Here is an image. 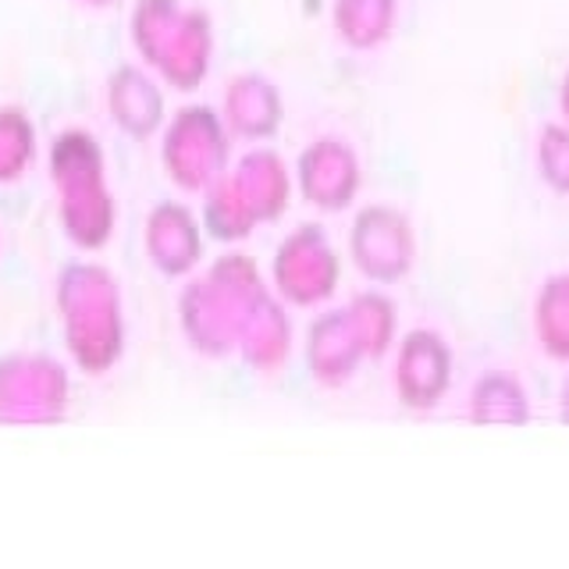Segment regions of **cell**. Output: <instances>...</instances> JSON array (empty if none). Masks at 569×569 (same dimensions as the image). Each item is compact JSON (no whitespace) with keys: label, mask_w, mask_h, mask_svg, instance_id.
<instances>
[{"label":"cell","mask_w":569,"mask_h":569,"mask_svg":"<svg viewBox=\"0 0 569 569\" xmlns=\"http://www.w3.org/2000/svg\"><path fill=\"white\" fill-rule=\"evenodd\" d=\"M53 307L61 320V342L76 370L86 378L111 373L129 342L121 281L100 260H71L53 281Z\"/></svg>","instance_id":"obj_1"},{"label":"cell","mask_w":569,"mask_h":569,"mask_svg":"<svg viewBox=\"0 0 569 569\" xmlns=\"http://www.w3.org/2000/svg\"><path fill=\"white\" fill-rule=\"evenodd\" d=\"M47 174L58 196V221L79 253H100L118 231V196L107 178L103 142L71 124L50 139Z\"/></svg>","instance_id":"obj_2"},{"label":"cell","mask_w":569,"mask_h":569,"mask_svg":"<svg viewBox=\"0 0 569 569\" xmlns=\"http://www.w3.org/2000/svg\"><path fill=\"white\" fill-rule=\"evenodd\" d=\"M271 289L253 257L224 253L186 278L178 292V331L182 342L203 360H228L236 356L242 313Z\"/></svg>","instance_id":"obj_3"},{"label":"cell","mask_w":569,"mask_h":569,"mask_svg":"<svg viewBox=\"0 0 569 569\" xmlns=\"http://www.w3.org/2000/svg\"><path fill=\"white\" fill-rule=\"evenodd\" d=\"M129 36L142 64L153 68L164 86L192 93L207 82L218 36L203 8H192L186 0H136Z\"/></svg>","instance_id":"obj_4"},{"label":"cell","mask_w":569,"mask_h":569,"mask_svg":"<svg viewBox=\"0 0 569 569\" xmlns=\"http://www.w3.org/2000/svg\"><path fill=\"white\" fill-rule=\"evenodd\" d=\"M231 142L218 107L186 103L160 129V164L178 189L200 196L231 171Z\"/></svg>","instance_id":"obj_5"},{"label":"cell","mask_w":569,"mask_h":569,"mask_svg":"<svg viewBox=\"0 0 569 569\" xmlns=\"http://www.w3.org/2000/svg\"><path fill=\"white\" fill-rule=\"evenodd\" d=\"M71 409V373L50 352L0 356V427H53Z\"/></svg>","instance_id":"obj_6"},{"label":"cell","mask_w":569,"mask_h":569,"mask_svg":"<svg viewBox=\"0 0 569 569\" xmlns=\"http://www.w3.org/2000/svg\"><path fill=\"white\" fill-rule=\"evenodd\" d=\"M342 284V253L320 224H299L284 236L271 260V289L292 310H320Z\"/></svg>","instance_id":"obj_7"},{"label":"cell","mask_w":569,"mask_h":569,"mask_svg":"<svg viewBox=\"0 0 569 569\" xmlns=\"http://www.w3.org/2000/svg\"><path fill=\"white\" fill-rule=\"evenodd\" d=\"M349 260L370 284H399L413 274L420 242L413 218L391 203H367L349 224Z\"/></svg>","instance_id":"obj_8"},{"label":"cell","mask_w":569,"mask_h":569,"mask_svg":"<svg viewBox=\"0 0 569 569\" xmlns=\"http://www.w3.org/2000/svg\"><path fill=\"white\" fill-rule=\"evenodd\" d=\"M391 391L413 413H435L456 381L452 342L438 328H409L391 349Z\"/></svg>","instance_id":"obj_9"},{"label":"cell","mask_w":569,"mask_h":569,"mask_svg":"<svg viewBox=\"0 0 569 569\" xmlns=\"http://www.w3.org/2000/svg\"><path fill=\"white\" fill-rule=\"evenodd\" d=\"M292 178H296V192L313 210L342 213L360 200L363 164H360V153H356V147L346 136L328 132L302 147L296 168H292Z\"/></svg>","instance_id":"obj_10"},{"label":"cell","mask_w":569,"mask_h":569,"mask_svg":"<svg viewBox=\"0 0 569 569\" xmlns=\"http://www.w3.org/2000/svg\"><path fill=\"white\" fill-rule=\"evenodd\" d=\"M142 249H147V260L160 278H192L207 257V231L200 210H192L182 200L153 203L147 224H142Z\"/></svg>","instance_id":"obj_11"},{"label":"cell","mask_w":569,"mask_h":569,"mask_svg":"<svg viewBox=\"0 0 569 569\" xmlns=\"http://www.w3.org/2000/svg\"><path fill=\"white\" fill-rule=\"evenodd\" d=\"M103 103L114 129L136 142L160 136L168 124V97L164 82L147 64H121L107 76Z\"/></svg>","instance_id":"obj_12"},{"label":"cell","mask_w":569,"mask_h":569,"mask_svg":"<svg viewBox=\"0 0 569 569\" xmlns=\"http://www.w3.org/2000/svg\"><path fill=\"white\" fill-rule=\"evenodd\" d=\"M302 360L320 388H346L360 373L367 352L349 325L346 307L320 310L310 320L307 338H302Z\"/></svg>","instance_id":"obj_13"},{"label":"cell","mask_w":569,"mask_h":569,"mask_svg":"<svg viewBox=\"0 0 569 569\" xmlns=\"http://www.w3.org/2000/svg\"><path fill=\"white\" fill-rule=\"evenodd\" d=\"M221 118L228 124L231 139L260 147L274 139L284 124V97L271 76L263 71H239L221 93Z\"/></svg>","instance_id":"obj_14"},{"label":"cell","mask_w":569,"mask_h":569,"mask_svg":"<svg viewBox=\"0 0 569 569\" xmlns=\"http://www.w3.org/2000/svg\"><path fill=\"white\" fill-rule=\"evenodd\" d=\"M292 307L274 289H267L253 307L242 313L236 356L253 373H278L292 360L296 349V325Z\"/></svg>","instance_id":"obj_15"},{"label":"cell","mask_w":569,"mask_h":569,"mask_svg":"<svg viewBox=\"0 0 569 569\" xmlns=\"http://www.w3.org/2000/svg\"><path fill=\"white\" fill-rule=\"evenodd\" d=\"M231 186L239 189V196L246 200V207L253 210L257 224H271L278 221L292 203L296 192V178L289 160H284L278 150L271 147H249L239 160H231Z\"/></svg>","instance_id":"obj_16"},{"label":"cell","mask_w":569,"mask_h":569,"mask_svg":"<svg viewBox=\"0 0 569 569\" xmlns=\"http://www.w3.org/2000/svg\"><path fill=\"white\" fill-rule=\"evenodd\" d=\"M467 417L477 427H523L533 417L530 391L509 370H485L470 385Z\"/></svg>","instance_id":"obj_17"},{"label":"cell","mask_w":569,"mask_h":569,"mask_svg":"<svg viewBox=\"0 0 569 569\" xmlns=\"http://www.w3.org/2000/svg\"><path fill=\"white\" fill-rule=\"evenodd\" d=\"M335 36L349 50H378L399 26V0H331Z\"/></svg>","instance_id":"obj_18"},{"label":"cell","mask_w":569,"mask_h":569,"mask_svg":"<svg viewBox=\"0 0 569 569\" xmlns=\"http://www.w3.org/2000/svg\"><path fill=\"white\" fill-rule=\"evenodd\" d=\"M346 313H349V325H352L356 338H360V346L367 352V363H378L391 349H396V342H399V307L381 284L356 292L346 302Z\"/></svg>","instance_id":"obj_19"},{"label":"cell","mask_w":569,"mask_h":569,"mask_svg":"<svg viewBox=\"0 0 569 569\" xmlns=\"http://www.w3.org/2000/svg\"><path fill=\"white\" fill-rule=\"evenodd\" d=\"M530 328L538 349L556 363H569V271L548 274L530 307Z\"/></svg>","instance_id":"obj_20"},{"label":"cell","mask_w":569,"mask_h":569,"mask_svg":"<svg viewBox=\"0 0 569 569\" xmlns=\"http://www.w3.org/2000/svg\"><path fill=\"white\" fill-rule=\"evenodd\" d=\"M200 221H203L207 236L224 242V246L246 242L260 228L257 218H253V210L246 207V200L239 196V189L231 186L228 174L200 192Z\"/></svg>","instance_id":"obj_21"},{"label":"cell","mask_w":569,"mask_h":569,"mask_svg":"<svg viewBox=\"0 0 569 569\" xmlns=\"http://www.w3.org/2000/svg\"><path fill=\"white\" fill-rule=\"evenodd\" d=\"M40 153V132L22 103H0V186H14L29 174Z\"/></svg>","instance_id":"obj_22"},{"label":"cell","mask_w":569,"mask_h":569,"mask_svg":"<svg viewBox=\"0 0 569 569\" xmlns=\"http://www.w3.org/2000/svg\"><path fill=\"white\" fill-rule=\"evenodd\" d=\"M533 168L545 189L569 200V121H548L541 124L533 139Z\"/></svg>","instance_id":"obj_23"},{"label":"cell","mask_w":569,"mask_h":569,"mask_svg":"<svg viewBox=\"0 0 569 569\" xmlns=\"http://www.w3.org/2000/svg\"><path fill=\"white\" fill-rule=\"evenodd\" d=\"M559 420L569 427V373H566L562 385H559Z\"/></svg>","instance_id":"obj_24"},{"label":"cell","mask_w":569,"mask_h":569,"mask_svg":"<svg viewBox=\"0 0 569 569\" xmlns=\"http://www.w3.org/2000/svg\"><path fill=\"white\" fill-rule=\"evenodd\" d=\"M559 111H562V121H569V71H566V79L559 86Z\"/></svg>","instance_id":"obj_25"},{"label":"cell","mask_w":569,"mask_h":569,"mask_svg":"<svg viewBox=\"0 0 569 569\" xmlns=\"http://www.w3.org/2000/svg\"><path fill=\"white\" fill-rule=\"evenodd\" d=\"M82 8H93V11H100V8H111V4H118V0H79Z\"/></svg>","instance_id":"obj_26"},{"label":"cell","mask_w":569,"mask_h":569,"mask_svg":"<svg viewBox=\"0 0 569 569\" xmlns=\"http://www.w3.org/2000/svg\"><path fill=\"white\" fill-rule=\"evenodd\" d=\"M0 249H4V239H0Z\"/></svg>","instance_id":"obj_27"}]
</instances>
